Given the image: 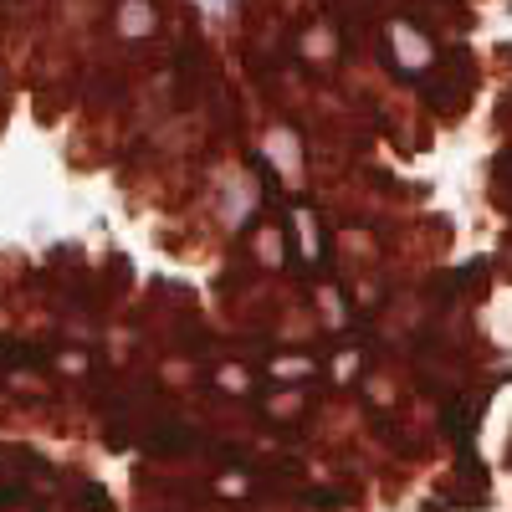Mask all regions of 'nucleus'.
I'll return each instance as SVG.
<instances>
[{
	"label": "nucleus",
	"mask_w": 512,
	"mask_h": 512,
	"mask_svg": "<svg viewBox=\"0 0 512 512\" xmlns=\"http://www.w3.org/2000/svg\"><path fill=\"white\" fill-rule=\"evenodd\" d=\"M292 52H297V62H303V67H333V57H338V26H333V21L297 26Z\"/></svg>",
	"instance_id": "nucleus-3"
},
{
	"label": "nucleus",
	"mask_w": 512,
	"mask_h": 512,
	"mask_svg": "<svg viewBox=\"0 0 512 512\" xmlns=\"http://www.w3.org/2000/svg\"><path fill=\"white\" fill-rule=\"evenodd\" d=\"M262 262H267V267L282 262V231H277V226H262Z\"/></svg>",
	"instance_id": "nucleus-6"
},
{
	"label": "nucleus",
	"mask_w": 512,
	"mask_h": 512,
	"mask_svg": "<svg viewBox=\"0 0 512 512\" xmlns=\"http://www.w3.org/2000/svg\"><path fill=\"white\" fill-rule=\"evenodd\" d=\"M267 410H272V415H297V410H303V395H287V390H282L277 400H267Z\"/></svg>",
	"instance_id": "nucleus-7"
},
{
	"label": "nucleus",
	"mask_w": 512,
	"mask_h": 512,
	"mask_svg": "<svg viewBox=\"0 0 512 512\" xmlns=\"http://www.w3.org/2000/svg\"><path fill=\"white\" fill-rule=\"evenodd\" d=\"M369 395H374L379 405H395V384H390V379H369Z\"/></svg>",
	"instance_id": "nucleus-8"
},
{
	"label": "nucleus",
	"mask_w": 512,
	"mask_h": 512,
	"mask_svg": "<svg viewBox=\"0 0 512 512\" xmlns=\"http://www.w3.org/2000/svg\"><path fill=\"white\" fill-rule=\"evenodd\" d=\"M477 415H482V395H456V400L441 410V425H446L451 436H472Z\"/></svg>",
	"instance_id": "nucleus-5"
},
{
	"label": "nucleus",
	"mask_w": 512,
	"mask_h": 512,
	"mask_svg": "<svg viewBox=\"0 0 512 512\" xmlns=\"http://www.w3.org/2000/svg\"><path fill=\"white\" fill-rule=\"evenodd\" d=\"M384 62H390L395 77L420 82V72L436 62L431 31H425V26H410V21H390V26H384Z\"/></svg>",
	"instance_id": "nucleus-2"
},
{
	"label": "nucleus",
	"mask_w": 512,
	"mask_h": 512,
	"mask_svg": "<svg viewBox=\"0 0 512 512\" xmlns=\"http://www.w3.org/2000/svg\"><path fill=\"white\" fill-rule=\"evenodd\" d=\"M108 26H113L118 41H149L159 31V6H154V0H118Z\"/></svg>",
	"instance_id": "nucleus-4"
},
{
	"label": "nucleus",
	"mask_w": 512,
	"mask_h": 512,
	"mask_svg": "<svg viewBox=\"0 0 512 512\" xmlns=\"http://www.w3.org/2000/svg\"><path fill=\"white\" fill-rule=\"evenodd\" d=\"M472 93H477V67L461 57V67L446 57H436L431 67L420 72V98H425V108H431L436 118H461L466 113V103H472Z\"/></svg>",
	"instance_id": "nucleus-1"
}]
</instances>
